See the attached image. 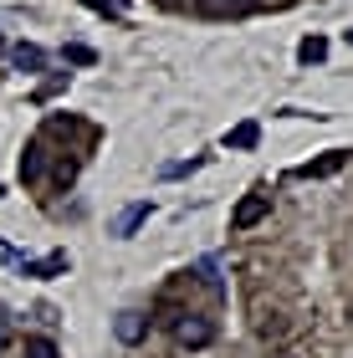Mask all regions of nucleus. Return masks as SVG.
Segmentation results:
<instances>
[{
    "mask_svg": "<svg viewBox=\"0 0 353 358\" xmlns=\"http://www.w3.org/2000/svg\"><path fill=\"white\" fill-rule=\"evenodd\" d=\"M174 343L180 348H210L215 343V322L210 317H200V313H180V322H174Z\"/></svg>",
    "mask_w": 353,
    "mask_h": 358,
    "instance_id": "1",
    "label": "nucleus"
},
{
    "mask_svg": "<svg viewBox=\"0 0 353 358\" xmlns=\"http://www.w3.org/2000/svg\"><path fill=\"white\" fill-rule=\"evenodd\" d=\"M266 215H271V194H261V189H256V194H246V200L236 205L231 225H236V231H251V225H261Z\"/></svg>",
    "mask_w": 353,
    "mask_h": 358,
    "instance_id": "2",
    "label": "nucleus"
},
{
    "mask_svg": "<svg viewBox=\"0 0 353 358\" xmlns=\"http://www.w3.org/2000/svg\"><path fill=\"white\" fill-rule=\"evenodd\" d=\"M343 164H348V149H328L323 159H312V164H302L297 174H302V179H328V174H338Z\"/></svg>",
    "mask_w": 353,
    "mask_h": 358,
    "instance_id": "3",
    "label": "nucleus"
},
{
    "mask_svg": "<svg viewBox=\"0 0 353 358\" xmlns=\"http://www.w3.org/2000/svg\"><path fill=\"white\" fill-rule=\"evenodd\" d=\"M113 333H118V343H143V333H149V322H143V313H118Z\"/></svg>",
    "mask_w": 353,
    "mask_h": 358,
    "instance_id": "4",
    "label": "nucleus"
},
{
    "mask_svg": "<svg viewBox=\"0 0 353 358\" xmlns=\"http://www.w3.org/2000/svg\"><path fill=\"white\" fill-rule=\"evenodd\" d=\"M41 174H46V143H31V149L21 154V179H26V185H36Z\"/></svg>",
    "mask_w": 353,
    "mask_h": 358,
    "instance_id": "5",
    "label": "nucleus"
},
{
    "mask_svg": "<svg viewBox=\"0 0 353 358\" xmlns=\"http://www.w3.org/2000/svg\"><path fill=\"white\" fill-rule=\"evenodd\" d=\"M10 62L21 72H41L46 67V52H41V46H31V41H21V46H10Z\"/></svg>",
    "mask_w": 353,
    "mask_h": 358,
    "instance_id": "6",
    "label": "nucleus"
},
{
    "mask_svg": "<svg viewBox=\"0 0 353 358\" xmlns=\"http://www.w3.org/2000/svg\"><path fill=\"white\" fill-rule=\"evenodd\" d=\"M149 220V200H138V205H128L123 215H118V225H113V236H134L138 225Z\"/></svg>",
    "mask_w": 353,
    "mask_h": 358,
    "instance_id": "7",
    "label": "nucleus"
},
{
    "mask_svg": "<svg viewBox=\"0 0 353 358\" xmlns=\"http://www.w3.org/2000/svg\"><path fill=\"white\" fill-rule=\"evenodd\" d=\"M21 271L26 276H57V271H67V251H52V256H41V262H26Z\"/></svg>",
    "mask_w": 353,
    "mask_h": 358,
    "instance_id": "8",
    "label": "nucleus"
},
{
    "mask_svg": "<svg viewBox=\"0 0 353 358\" xmlns=\"http://www.w3.org/2000/svg\"><path fill=\"white\" fill-rule=\"evenodd\" d=\"M256 138H261V128H256V123H236L231 134H226L231 149H256Z\"/></svg>",
    "mask_w": 353,
    "mask_h": 358,
    "instance_id": "9",
    "label": "nucleus"
},
{
    "mask_svg": "<svg viewBox=\"0 0 353 358\" xmlns=\"http://www.w3.org/2000/svg\"><path fill=\"white\" fill-rule=\"evenodd\" d=\"M297 57H302V62L312 67V62H323V57H328V41H323V36H308V41L297 46Z\"/></svg>",
    "mask_w": 353,
    "mask_h": 358,
    "instance_id": "10",
    "label": "nucleus"
},
{
    "mask_svg": "<svg viewBox=\"0 0 353 358\" xmlns=\"http://www.w3.org/2000/svg\"><path fill=\"white\" fill-rule=\"evenodd\" d=\"M200 15H236V0H195Z\"/></svg>",
    "mask_w": 353,
    "mask_h": 358,
    "instance_id": "11",
    "label": "nucleus"
},
{
    "mask_svg": "<svg viewBox=\"0 0 353 358\" xmlns=\"http://www.w3.org/2000/svg\"><path fill=\"white\" fill-rule=\"evenodd\" d=\"M26 358H57V343L52 338H26Z\"/></svg>",
    "mask_w": 353,
    "mask_h": 358,
    "instance_id": "12",
    "label": "nucleus"
},
{
    "mask_svg": "<svg viewBox=\"0 0 353 358\" xmlns=\"http://www.w3.org/2000/svg\"><path fill=\"white\" fill-rule=\"evenodd\" d=\"M82 6H92V10H113V15H118L128 0H82Z\"/></svg>",
    "mask_w": 353,
    "mask_h": 358,
    "instance_id": "13",
    "label": "nucleus"
},
{
    "mask_svg": "<svg viewBox=\"0 0 353 358\" xmlns=\"http://www.w3.org/2000/svg\"><path fill=\"white\" fill-rule=\"evenodd\" d=\"M6 348H10V322L0 317V353H6Z\"/></svg>",
    "mask_w": 353,
    "mask_h": 358,
    "instance_id": "14",
    "label": "nucleus"
},
{
    "mask_svg": "<svg viewBox=\"0 0 353 358\" xmlns=\"http://www.w3.org/2000/svg\"><path fill=\"white\" fill-rule=\"evenodd\" d=\"M256 6H261V0H236V10H256Z\"/></svg>",
    "mask_w": 353,
    "mask_h": 358,
    "instance_id": "15",
    "label": "nucleus"
},
{
    "mask_svg": "<svg viewBox=\"0 0 353 358\" xmlns=\"http://www.w3.org/2000/svg\"><path fill=\"white\" fill-rule=\"evenodd\" d=\"M159 6H180V0H159Z\"/></svg>",
    "mask_w": 353,
    "mask_h": 358,
    "instance_id": "16",
    "label": "nucleus"
},
{
    "mask_svg": "<svg viewBox=\"0 0 353 358\" xmlns=\"http://www.w3.org/2000/svg\"><path fill=\"white\" fill-rule=\"evenodd\" d=\"M0 52H6V41H0Z\"/></svg>",
    "mask_w": 353,
    "mask_h": 358,
    "instance_id": "17",
    "label": "nucleus"
}]
</instances>
